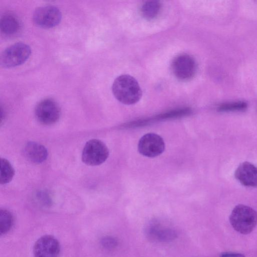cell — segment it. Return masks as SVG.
<instances>
[{"mask_svg":"<svg viewBox=\"0 0 257 257\" xmlns=\"http://www.w3.org/2000/svg\"><path fill=\"white\" fill-rule=\"evenodd\" d=\"M229 221L237 232L243 234H248L257 224V212L249 206L238 204L232 210Z\"/></svg>","mask_w":257,"mask_h":257,"instance_id":"7a4b0ae2","label":"cell"},{"mask_svg":"<svg viewBox=\"0 0 257 257\" xmlns=\"http://www.w3.org/2000/svg\"><path fill=\"white\" fill-rule=\"evenodd\" d=\"M220 257H245L243 254L233 252H224L220 254Z\"/></svg>","mask_w":257,"mask_h":257,"instance_id":"d6986e66","label":"cell"},{"mask_svg":"<svg viewBox=\"0 0 257 257\" xmlns=\"http://www.w3.org/2000/svg\"><path fill=\"white\" fill-rule=\"evenodd\" d=\"M165 147V143L161 137L155 133H148L139 140L138 149L141 155L154 158L162 154Z\"/></svg>","mask_w":257,"mask_h":257,"instance_id":"52a82bcc","label":"cell"},{"mask_svg":"<svg viewBox=\"0 0 257 257\" xmlns=\"http://www.w3.org/2000/svg\"><path fill=\"white\" fill-rule=\"evenodd\" d=\"M112 91L117 100L126 105L136 103L142 96V91L137 80L127 74L115 78L112 85Z\"/></svg>","mask_w":257,"mask_h":257,"instance_id":"6da1fadb","label":"cell"},{"mask_svg":"<svg viewBox=\"0 0 257 257\" xmlns=\"http://www.w3.org/2000/svg\"><path fill=\"white\" fill-rule=\"evenodd\" d=\"M62 15L55 6L46 5L37 8L33 15L34 23L43 28H50L58 25L61 21Z\"/></svg>","mask_w":257,"mask_h":257,"instance_id":"5b68a950","label":"cell"},{"mask_svg":"<svg viewBox=\"0 0 257 257\" xmlns=\"http://www.w3.org/2000/svg\"><path fill=\"white\" fill-rule=\"evenodd\" d=\"M1 31L6 35H12L18 32L20 23L17 18L11 14L4 15L0 22Z\"/></svg>","mask_w":257,"mask_h":257,"instance_id":"4fadbf2b","label":"cell"},{"mask_svg":"<svg viewBox=\"0 0 257 257\" xmlns=\"http://www.w3.org/2000/svg\"><path fill=\"white\" fill-rule=\"evenodd\" d=\"M60 246L58 240L50 235L40 237L33 247L34 257H58Z\"/></svg>","mask_w":257,"mask_h":257,"instance_id":"9c48e42d","label":"cell"},{"mask_svg":"<svg viewBox=\"0 0 257 257\" xmlns=\"http://www.w3.org/2000/svg\"><path fill=\"white\" fill-rule=\"evenodd\" d=\"M15 175V170L10 162L5 158L1 159L0 183L5 184L9 183Z\"/></svg>","mask_w":257,"mask_h":257,"instance_id":"2e32d148","label":"cell"},{"mask_svg":"<svg viewBox=\"0 0 257 257\" xmlns=\"http://www.w3.org/2000/svg\"><path fill=\"white\" fill-rule=\"evenodd\" d=\"M101 244L105 248L111 249L117 245V241L112 237L105 236L102 238Z\"/></svg>","mask_w":257,"mask_h":257,"instance_id":"ac0fdd59","label":"cell"},{"mask_svg":"<svg viewBox=\"0 0 257 257\" xmlns=\"http://www.w3.org/2000/svg\"><path fill=\"white\" fill-rule=\"evenodd\" d=\"M172 70L176 78L181 80H187L195 73L196 65L193 58L183 54L176 56L172 63Z\"/></svg>","mask_w":257,"mask_h":257,"instance_id":"ba28073f","label":"cell"},{"mask_svg":"<svg viewBox=\"0 0 257 257\" xmlns=\"http://www.w3.org/2000/svg\"><path fill=\"white\" fill-rule=\"evenodd\" d=\"M145 229L147 236L153 241H170L174 239L177 236L176 232L173 228L158 221L149 223Z\"/></svg>","mask_w":257,"mask_h":257,"instance_id":"30bf717a","label":"cell"},{"mask_svg":"<svg viewBox=\"0 0 257 257\" xmlns=\"http://www.w3.org/2000/svg\"><path fill=\"white\" fill-rule=\"evenodd\" d=\"M234 176L244 186L257 187V167L250 162L240 164L235 171Z\"/></svg>","mask_w":257,"mask_h":257,"instance_id":"8fae6325","label":"cell"},{"mask_svg":"<svg viewBox=\"0 0 257 257\" xmlns=\"http://www.w3.org/2000/svg\"><path fill=\"white\" fill-rule=\"evenodd\" d=\"M109 156V150L102 141L97 139L88 141L85 145L82 160L86 165L97 166L104 162Z\"/></svg>","mask_w":257,"mask_h":257,"instance_id":"277c9868","label":"cell"},{"mask_svg":"<svg viewBox=\"0 0 257 257\" xmlns=\"http://www.w3.org/2000/svg\"><path fill=\"white\" fill-rule=\"evenodd\" d=\"M31 49L27 44L19 42L11 45L1 54V64L6 68L14 67L25 63L29 58Z\"/></svg>","mask_w":257,"mask_h":257,"instance_id":"3957f363","label":"cell"},{"mask_svg":"<svg viewBox=\"0 0 257 257\" xmlns=\"http://www.w3.org/2000/svg\"><path fill=\"white\" fill-rule=\"evenodd\" d=\"M161 9V4L157 1L145 2L142 6V16L148 20H151L157 17Z\"/></svg>","mask_w":257,"mask_h":257,"instance_id":"5bb4252c","label":"cell"},{"mask_svg":"<svg viewBox=\"0 0 257 257\" xmlns=\"http://www.w3.org/2000/svg\"><path fill=\"white\" fill-rule=\"evenodd\" d=\"M25 157L34 163H41L45 161L48 156L46 148L42 145L33 141L27 142L24 148Z\"/></svg>","mask_w":257,"mask_h":257,"instance_id":"7c38bea8","label":"cell"},{"mask_svg":"<svg viewBox=\"0 0 257 257\" xmlns=\"http://www.w3.org/2000/svg\"><path fill=\"white\" fill-rule=\"evenodd\" d=\"M35 113L36 118L41 123L51 125L59 120L60 109L55 100L51 98H46L37 104Z\"/></svg>","mask_w":257,"mask_h":257,"instance_id":"8992f818","label":"cell"},{"mask_svg":"<svg viewBox=\"0 0 257 257\" xmlns=\"http://www.w3.org/2000/svg\"><path fill=\"white\" fill-rule=\"evenodd\" d=\"M14 219L12 213L7 209L0 210V234H5L11 229Z\"/></svg>","mask_w":257,"mask_h":257,"instance_id":"e0dca14e","label":"cell"},{"mask_svg":"<svg viewBox=\"0 0 257 257\" xmlns=\"http://www.w3.org/2000/svg\"><path fill=\"white\" fill-rule=\"evenodd\" d=\"M248 107V104L242 100L223 102L217 107L218 111L223 112H238L245 111Z\"/></svg>","mask_w":257,"mask_h":257,"instance_id":"9a60e30c","label":"cell"}]
</instances>
